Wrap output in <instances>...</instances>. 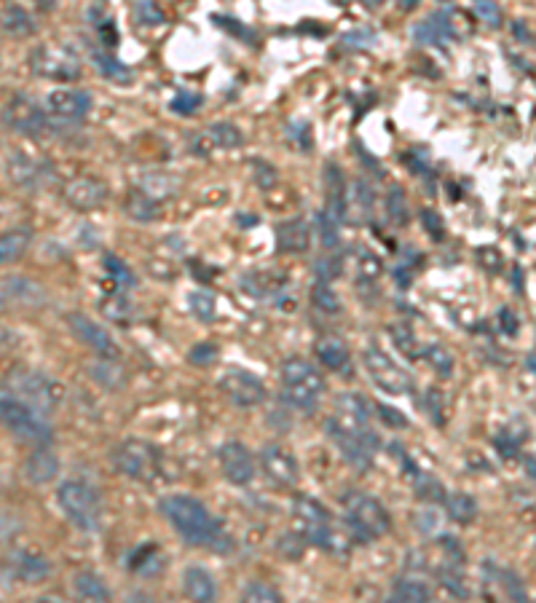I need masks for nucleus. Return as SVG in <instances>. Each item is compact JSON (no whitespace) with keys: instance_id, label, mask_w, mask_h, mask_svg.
Instances as JSON below:
<instances>
[{"instance_id":"nucleus-53","label":"nucleus","mask_w":536,"mask_h":603,"mask_svg":"<svg viewBox=\"0 0 536 603\" xmlns=\"http://www.w3.org/2000/svg\"><path fill=\"white\" fill-rule=\"evenodd\" d=\"M392 338H394V341H397V346H400L402 352L413 354L411 346L416 344V341H413V335H411V330H408V327H405V325L392 327Z\"/></svg>"},{"instance_id":"nucleus-30","label":"nucleus","mask_w":536,"mask_h":603,"mask_svg":"<svg viewBox=\"0 0 536 603\" xmlns=\"http://www.w3.org/2000/svg\"><path fill=\"white\" fill-rule=\"evenodd\" d=\"M33 234L27 228H14V231H6L3 239H0V263H14L25 255L27 244H30Z\"/></svg>"},{"instance_id":"nucleus-23","label":"nucleus","mask_w":536,"mask_h":603,"mask_svg":"<svg viewBox=\"0 0 536 603\" xmlns=\"http://www.w3.org/2000/svg\"><path fill=\"white\" fill-rule=\"evenodd\" d=\"M73 593H76L78 603H110V587L105 585V579L94 571H78L73 574Z\"/></svg>"},{"instance_id":"nucleus-40","label":"nucleus","mask_w":536,"mask_h":603,"mask_svg":"<svg viewBox=\"0 0 536 603\" xmlns=\"http://www.w3.org/2000/svg\"><path fill=\"white\" fill-rule=\"evenodd\" d=\"M311 303H314L319 311H327V314H338V311H341V298H338V293H335L330 285H325V282H317V285L311 287Z\"/></svg>"},{"instance_id":"nucleus-27","label":"nucleus","mask_w":536,"mask_h":603,"mask_svg":"<svg viewBox=\"0 0 536 603\" xmlns=\"http://www.w3.org/2000/svg\"><path fill=\"white\" fill-rule=\"evenodd\" d=\"M6 169H9L11 180L22 188H35L41 180V167L25 151H11L6 159Z\"/></svg>"},{"instance_id":"nucleus-57","label":"nucleus","mask_w":536,"mask_h":603,"mask_svg":"<svg viewBox=\"0 0 536 603\" xmlns=\"http://www.w3.org/2000/svg\"><path fill=\"white\" fill-rule=\"evenodd\" d=\"M33 603H67L65 598H59V595H43V598H38V601Z\"/></svg>"},{"instance_id":"nucleus-18","label":"nucleus","mask_w":536,"mask_h":603,"mask_svg":"<svg viewBox=\"0 0 536 603\" xmlns=\"http://www.w3.org/2000/svg\"><path fill=\"white\" fill-rule=\"evenodd\" d=\"M46 108H49L51 116L76 121V118H84L92 110V97L84 89H54L46 97Z\"/></svg>"},{"instance_id":"nucleus-47","label":"nucleus","mask_w":536,"mask_h":603,"mask_svg":"<svg viewBox=\"0 0 536 603\" xmlns=\"http://www.w3.org/2000/svg\"><path fill=\"white\" fill-rule=\"evenodd\" d=\"M341 271H344V260L341 258H319L314 263V274H317L319 282H333L335 277H341Z\"/></svg>"},{"instance_id":"nucleus-33","label":"nucleus","mask_w":536,"mask_h":603,"mask_svg":"<svg viewBox=\"0 0 536 603\" xmlns=\"http://www.w3.org/2000/svg\"><path fill=\"white\" fill-rule=\"evenodd\" d=\"M445 510H448L453 523H461V526H469L478 518V502L469 494H451L445 499Z\"/></svg>"},{"instance_id":"nucleus-46","label":"nucleus","mask_w":536,"mask_h":603,"mask_svg":"<svg viewBox=\"0 0 536 603\" xmlns=\"http://www.w3.org/2000/svg\"><path fill=\"white\" fill-rule=\"evenodd\" d=\"M201 105V94L196 92H177L175 97H172V102H169V108L175 110L177 116H193L196 110H199Z\"/></svg>"},{"instance_id":"nucleus-15","label":"nucleus","mask_w":536,"mask_h":603,"mask_svg":"<svg viewBox=\"0 0 536 603\" xmlns=\"http://www.w3.org/2000/svg\"><path fill=\"white\" fill-rule=\"evenodd\" d=\"M260 464H263V472H266L268 478L274 480L277 486H295L298 478H301V469H298V459L293 456L290 448L279 443H271L263 448L260 453Z\"/></svg>"},{"instance_id":"nucleus-21","label":"nucleus","mask_w":536,"mask_h":603,"mask_svg":"<svg viewBox=\"0 0 536 603\" xmlns=\"http://www.w3.org/2000/svg\"><path fill=\"white\" fill-rule=\"evenodd\" d=\"M180 585H183L185 598L191 603H215L218 601V585H215V579L207 569H201V566H191V569L183 571V579H180Z\"/></svg>"},{"instance_id":"nucleus-45","label":"nucleus","mask_w":536,"mask_h":603,"mask_svg":"<svg viewBox=\"0 0 536 603\" xmlns=\"http://www.w3.org/2000/svg\"><path fill=\"white\" fill-rule=\"evenodd\" d=\"M134 17H137V22L143 27H156L164 22V11H161V6L151 3V0H143V3L134 6Z\"/></svg>"},{"instance_id":"nucleus-35","label":"nucleus","mask_w":536,"mask_h":603,"mask_svg":"<svg viewBox=\"0 0 536 603\" xmlns=\"http://www.w3.org/2000/svg\"><path fill=\"white\" fill-rule=\"evenodd\" d=\"M100 309H102V314L110 319V322H118V325H129L134 317L132 303L126 301L124 295L118 293V290L113 295H105V298H102Z\"/></svg>"},{"instance_id":"nucleus-7","label":"nucleus","mask_w":536,"mask_h":603,"mask_svg":"<svg viewBox=\"0 0 536 603\" xmlns=\"http://www.w3.org/2000/svg\"><path fill=\"white\" fill-rule=\"evenodd\" d=\"M113 461H116V467L124 472L126 478L143 480V483H151L161 469L159 448H153L145 440H126V443H121L113 453Z\"/></svg>"},{"instance_id":"nucleus-12","label":"nucleus","mask_w":536,"mask_h":603,"mask_svg":"<svg viewBox=\"0 0 536 603\" xmlns=\"http://www.w3.org/2000/svg\"><path fill=\"white\" fill-rule=\"evenodd\" d=\"M67 325H70V333L76 335L81 344L89 346L100 357L113 360L118 354V344L113 341V335L102 325H97L92 317H86V314H67Z\"/></svg>"},{"instance_id":"nucleus-51","label":"nucleus","mask_w":536,"mask_h":603,"mask_svg":"<svg viewBox=\"0 0 536 603\" xmlns=\"http://www.w3.org/2000/svg\"><path fill=\"white\" fill-rule=\"evenodd\" d=\"M504 579V587H507V593H510V598L515 603H531L528 601V593H526V587H523V582H520L512 571H504L502 574Z\"/></svg>"},{"instance_id":"nucleus-48","label":"nucleus","mask_w":536,"mask_h":603,"mask_svg":"<svg viewBox=\"0 0 536 603\" xmlns=\"http://www.w3.org/2000/svg\"><path fill=\"white\" fill-rule=\"evenodd\" d=\"M416 494L421 499H432V502H445L448 499V496H443V486L429 478V475H424V472H419V478H416Z\"/></svg>"},{"instance_id":"nucleus-36","label":"nucleus","mask_w":536,"mask_h":603,"mask_svg":"<svg viewBox=\"0 0 536 603\" xmlns=\"http://www.w3.org/2000/svg\"><path fill=\"white\" fill-rule=\"evenodd\" d=\"M94 65L100 67L102 76H108L110 81H118V84H129L132 81V73H129V67L124 62H118L113 54L108 51H94Z\"/></svg>"},{"instance_id":"nucleus-6","label":"nucleus","mask_w":536,"mask_h":603,"mask_svg":"<svg viewBox=\"0 0 536 603\" xmlns=\"http://www.w3.org/2000/svg\"><path fill=\"white\" fill-rule=\"evenodd\" d=\"M0 408H3V424L19 440H25L30 445H46L54 437V429L46 421V416H41L33 408H27V405L17 402L9 394H3V405Z\"/></svg>"},{"instance_id":"nucleus-2","label":"nucleus","mask_w":536,"mask_h":603,"mask_svg":"<svg viewBox=\"0 0 536 603\" xmlns=\"http://www.w3.org/2000/svg\"><path fill=\"white\" fill-rule=\"evenodd\" d=\"M282 392H285V400L293 408L314 411L319 405V397L325 394V378L309 360L290 357L282 365Z\"/></svg>"},{"instance_id":"nucleus-1","label":"nucleus","mask_w":536,"mask_h":603,"mask_svg":"<svg viewBox=\"0 0 536 603\" xmlns=\"http://www.w3.org/2000/svg\"><path fill=\"white\" fill-rule=\"evenodd\" d=\"M159 510L188 545L210 547L218 553L231 550V536L220 528L218 520L212 518V512L199 499L185 494L164 496L159 502Z\"/></svg>"},{"instance_id":"nucleus-26","label":"nucleus","mask_w":536,"mask_h":603,"mask_svg":"<svg viewBox=\"0 0 536 603\" xmlns=\"http://www.w3.org/2000/svg\"><path fill=\"white\" fill-rule=\"evenodd\" d=\"M413 35H416V41L429 43V46H443L448 38H453L451 17H448L445 11H437V14H432V17L424 19V22L416 27V33Z\"/></svg>"},{"instance_id":"nucleus-55","label":"nucleus","mask_w":536,"mask_h":603,"mask_svg":"<svg viewBox=\"0 0 536 603\" xmlns=\"http://www.w3.org/2000/svg\"><path fill=\"white\" fill-rule=\"evenodd\" d=\"M191 360L193 362H210V360H215V349H212L210 344H199V346H196V352L191 354Z\"/></svg>"},{"instance_id":"nucleus-50","label":"nucleus","mask_w":536,"mask_h":603,"mask_svg":"<svg viewBox=\"0 0 536 603\" xmlns=\"http://www.w3.org/2000/svg\"><path fill=\"white\" fill-rule=\"evenodd\" d=\"M475 14H478L488 27H499L504 19L499 3H491V0H480V3H475Z\"/></svg>"},{"instance_id":"nucleus-11","label":"nucleus","mask_w":536,"mask_h":603,"mask_svg":"<svg viewBox=\"0 0 536 603\" xmlns=\"http://www.w3.org/2000/svg\"><path fill=\"white\" fill-rule=\"evenodd\" d=\"M327 435L333 437L338 448L344 451V456L357 467H368L370 456L376 451L378 437L370 435V429L365 432H352V429H344L333 424V421H327Z\"/></svg>"},{"instance_id":"nucleus-13","label":"nucleus","mask_w":536,"mask_h":603,"mask_svg":"<svg viewBox=\"0 0 536 603\" xmlns=\"http://www.w3.org/2000/svg\"><path fill=\"white\" fill-rule=\"evenodd\" d=\"M220 389H223V394L231 397L236 405H242V408H252V405L266 400V386H263V381L239 368L226 370V376L220 378Z\"/></svg>"},{"instance_id":"nucleus-54","label":"nucleus","mask_w":536,"mask_h":603,"mask_svg":"<svg viewBox=\"0 0 536 603\" xmlns=\"http://www.w3.org/2000/svg\"><path fill=\"white\" fill-rule=\"evenodd\" d=\"M97 33H100L102 38V46H108V49H113L118 43V33L110 27V22H102V25H97Z\"/></svg>"},{"instance_id":"nucleus-31","label":"nucleus","mask_w":536,"mask_h":603,"mask_svg":"<svg viewBox=\"0 0 536 603\" xmlns=\"http://www.w3.org/2000/svg\"><path fill=\"white\" fill-rule=\"evenodd\" d=\"M386 603H429V590L419 579H400Z\"/></svg>"},{"instance_id":"nucleus-17","label":"nucleus","mask_w":536,"mask_h":603,"mask_svg":"<svg viewBox=\"0 0 536 603\" xmlns=\"http://www.w3.org/2000/svg\"><path fill=\"white\" fill-rule=\"evenodd\" d=\"M0 293L6 306H17V309H41L46 303V290L35 279L27 277H6Z\"/></svg>"},{"instance_id":"nucleus-16","label":"nucleus","mask_w":536,"mask_h":603,"mask_svg":"<svg viewBox=\"0 0 536 603\" xmlns=\"http://www.w3.org/2000/svg\"><path fill=\"white\" fill-rule=\"evenodd\" d=\"M218 459L223 475H226V480H231L234 486H250L252 480H255V459H252L247 445L231 440V443H226L220 448Z\"/></svg>"},{"instance_id":"nucleus-34","label":"nucleus","mask_w":536,"mask_h":603,"mask_svg":"<svg viewBox=\"0 0 536 603\" xmlns=\"http://www.w3.org/2000/svg\"><path fill=\"white\" fill-rule=\"evenodd\" d=\"M3 30H6L9 35L22 38V35L33 33L35 19L30 17L22 6H6V9H3Z\"/></svg>"},{"instance_id":"nucleus-49","label":"nucleus","mask_w":536,"mask_h":603,"mask_svg":"<svg viewBox=\"0 0 536 603\" xmlns=\"http://www.w3.org/2000/svg\"><path fill=\"white\" fill-rule=\"evenodd\" d=\"M357 268H360V277L368 279V282H373V279H378V274H381V258H378L376 252L370 250H362L360 252V260H357Z\"/></svg>"},{"instance_id":"nucleus-9","label":"nucleus","mask_w":536,"mask_h":603,"mask_svg":"<svg viewBox=\"0 0 536 603\" xmlns=\"http://www.w3.org/2000/svg\"><path fill=\"white\" fill-rule=\"evenodd\" d=\"M30 67L51 81H76L81 76V62L67 46H49L43 43L30 54Z\"/></svg>"},{"instance_id":"nucleus-14","label":"nucleus","mask_w":536,"mask_h":603,"mask_svg":"<svg viewBox=\"0 0 536 603\" xmlns=\"http://www.w3.org/2000/svg\"><path fill=\"white\" fill-rule=\"evenodd\" d=\"M3 121L6 126H11L14 132L19 134H41L46 129V116H43V110L35 105L30 97L25 94H17V97H11L6 102V108H3Z\"/></svg>"},{"instance_id":"nucleus-28","label":"nucleus","mask_w":536,"mask_h":603,"mask_svg":"<svg viewBox=\"0 0 536 603\" xmlns=\"http://www.w3.org/2000/svg\"><path fill=\"white\" fill-rule=\"evenodd\" d=\"M124 210L137 223H151V220H156V212H159V201L153 199L151 193H145L143 188H132L126 193Z\"/></svg>"},{"instance_id":"nucleus-38","label":"nucleus","mask_w":536,"mask_h":603,"mask_svg":"<svg viewBox=\"0 0 536 603\" xmlns=\"http://www.w3.org/2000/svg\"><path fill=\"white\" fill-rule=\"evenodd\" d=\"M212 143L218 145V148H236V145H242V132H239V126L228 124V121H218V124L210 126V132H207Z\"/></svg>"},{"instance_id":"nucleus-41","label":"nucleus","mask_w":536,"mask_h":603,"mask_svg":"<svg viewBox=\"0 0 536 603\" xmlns=\"http://www.w3.org/2000/svg\"><path fill=\"white\" fill-rule=\"evenodd\" d=\"M242 603H285L279 595L277 587H271L268 582H250L244 587Z\"/></svg>"},{"instance_id":"nucleus-29","label":"nucleus","mask_w":536,"mask_h":603,"mask_svg":"<svg viewBox=\"0 0 536 603\" xmlns=\"http://www.w3.org/2000/svg\"><path fill=\"white\" fill-rule=\"evenodd\" d=\"M319 362L330 370H344L349 365V346L338 335H322L317 341Z\"/></svg>"},{"instance_id":"nucleus-39","label":"nucleus","mask_w":536,"mask_h":603,"mask_svg":"<svg viewBox=\"0 0 536 603\" xmlns=\"http://www.w3.org/2000/svg\"><path fill=\"white\" fill-rule=\"evenodd\" d=\"M105 271H108V277L113 279L121 290H129V287L137 285L132 268L126 266L121 258H116V255H105Z\"/></svg>"},{"instance_id":"nucleus-4","label":"nucleus","mask_w":536,"mask_h":603,"mask_svg":"<svg viewBox=\"0 0 536 603\" xmlns=\"http://www.w3.org/2000/svg\"><path fill=\"white\" fill-rule=\"evenodd\" d=\"M6 394L27 408L38 411L41 416H49L57 405V392H54L49 378L27 368H14L6 376Z\"/></svg>"},{"instance_id":"nucleus-44","label":"nucleus","mask_w":536,"mask_h":603,"mask_svg":"<svg viewBox=\"0 0 536 603\" xmlns=\"http://www.w3.org/2000/svg\"><path fill=\"white\" fill-rule=\"evenodd\" d=\"M424 360L432 365V370L435 373H443V376H451V368H453V360H451V354L445 352L443 346L440 344H432L424 349Z\"/></svg>"},{"instance_id":"nucleus-52","label":"nucleus","mask_w":536,"mask_h":603,"mask_svg":"<svg viewBox=\"0 0 536 603\" xmlns=\"http://www.w3.org/2000/svg\"><path fill=\"white\" fill-rule=\"evenodd\" d=\"M421 223H424V228H427L429 234L435 236L437 242H440V239H443V220L437 218L435 212H432V210H424V212H421Z\"/></svg>"},{"instance_id":"nucleus-8","label":"nucleus","mask_w":536,"mask_h":603,"mask_svg":"<svg viewBox=\"0 0 536 603\" xmlns=\"http://www.w3.org/2000/svg\"><path fill=\"white\" fill-rule=\"evenodd\" d=\"M365 368L368 376L373 378V384L378 389H384L386 394H408L413 389V378L408 376V370L400 368L381 346H368L365 349Z\"/></svg>"},{"instance_id":"nucleus-20","label":"nucleus","mask_w":536,"mask_h":603,"mask_svg":"<svg viewBox=\"0 0 536 603\" xmlns=\"http://www.w3.org/2000/svg\"><path fill=\"white\" fill-rule=\"evenodd\" d=\"M325 183H327V207L325 212L338 223H344L346 212H349V196H346V177L344 169L338 164H327L325 167Z\"/></svg>"},{"instance_id":"nucleus-19","label":"nucleus","mask_w":536,"mask_h":603,"mask_svg":"<svg viewBox=\"0 0 536 603\" xmlns=\"http://www.w3.org/2000/svg\"><path fill=\"white\" fill-rule=\"evenodd\" d=\"M105 196H108V188L92 177H78V180H70L65 185V201L73 210H97V207H102Z\"/></svg>"},{"instance_id":"nucleus-32","label":"nucleus","mask_w":536,"mask_h":603,"mask_svg":"<svg viewBox=\"0 0 536 603\" xmlns=\"http://www.w3.org/2000/svg\"><path fill=\"white\" fill-rule=\"evenodd\" d=\"M89 373H92L94 381H100L105 389H121L126 384V373L121 370V365L108 357H102L100 362H92L89 365Z\"/></svg>"},{"instance_id":"nucleus-5","label":"nucleus","mask_w":536,"mask_h":603,"mask_svg":"<svg viewBox=\"0 0 536 603\" xmlns=\"http://www.w3.org/2000/svg\"><path fill=\"white\" fill-rule=\"evenodd\" d=\"M344 512L349 528H352L360 539H365V542L384 536L386 531H389V526H392V518H389V512L384 510V504L368 494H357V491H354V494H346Z\"/></svg>"},{"instance_id":"nucleus-10","label":"nucleus","mask_w":536,"mask_h":603,"mask_svg":"<svg viewBox=\"0 0 536 603\" xmlns=\"http://www.w3.org/2000/svg\"><path fill=\"white\" fill-rule=\"evenodd\" d=\"M295 518L303 526V534L314 545L327 547V539L333 536V523H330V512L311 496H298L293 504Z\"/></svg>"},{"instance_id":"nucleus-22","label":"nucleus","mask_w":536,"mask_h":603,"mask_svg":"<svg viewBox=\"0 0 536 603\" xmlns=\"http://www.w3.org/2000/svg\"><path fill=\"white\" fill-rule=\"evenodd\" d=\"M25 475L30 483H35V486L51 483V480L59 475L57 453L49 451V448H35L25 461Z\"/></svg>"},{"instance_id":"nucleus-25","label":"nucleus","mask_w":536,"mask_h":603,"mask_svg":"<svg viewBox=\"0 0 536 603\" xmlns=\"http://www.w3.org/2000/svg\"><path fill=\"white\" fill-rule=\"evenodd\" d=\"M6 569H11V574L22 582H41L49 577V561L35 553H14L6 561Z\"/></svg>"},{"instance_id":"nucleus-56","label":"nucleus","mask_w":536,"mask_h":603,"mask_svg":"<svg viewBox=\"0 0 536 603\" xmlns=\"http://www.w3.org/2000/svg\"><path fill=\"white\" fill-rule=\"evenodd\" d=\"M126 603H153V598L148 593H132L126 598Z\"/></svg>"},{"instance_id":"nucleus-42","label":"nucleus","mask_w":536,"mask_h":603,"mask_svg":"<svg viewBox=\"0 0 536 603\" xmlns=\"http://www.w3.org/2000/svg\"><path fill=\"white\" fill-rule=\"evenodd\" d=\"M386 215H389L392 223H400V226L408 223V201H405V193H402V188H397V185H394L392 191H389V196H386Z\"/></svg>"},{"instance_id":"nucleus-3","label":"nucleus","mask_w":536,"mask_h":603,"mask_svg":"<svg viewBox=\"0 0 536 603\" xmlns=\"http://www.w3.org/2000/svg\"><path fill=\"white\" fill-rule=\"evenodd\" d=\"M57 502L65 512V518L81 531L100 528L102 520V496L84 480H67L57 491Z\"/></svg>"},{"instance_id":"nucleus-43","label":"nucleus","mask_w":536,"mask_h":603,"mask_svg":"<svg viewBox=\"0 0 536 603\" xmlns=\"http://www.w3.org/2000/svg\"><path fill=\"white\" fill-rule=\"evenodd\" d=\"M317 226H319V236H322V244H325L327 250H333V247H338V242H341V231H338V220L330 218L327 212H319L317 218Z\"/></svg>"},{"instance_id":"nucleus-37","label":"nucleus","mask_w":536,"mask_h":603,"mask_svg":"<svg viewBox=\"0 0 536 603\" xmlns=\"http://www.w3.org/2000/svg\"><path fill=\"white\" fill-rule=\"evenodd\" d=\"M188 309L193 311V317L201 319V322H212L215 314H218V303H215V295L207 293V290H193L188 295Z\"/></svg>"},{"instance_id":"nucleus-24","label":"nucleus","mask_w":536,"mask_h":603,"mask_svg":"<svg viewBox=\"0 0 536 603\" xmlns=\"http://www.w3.org/2000/svg\"><path fill=\"white\" fill-rule=\"evenodd\" d=\"M311 242V228L303 218H293L277 226V244L282 252H306Z\"/></svg>"}]
</instances>
